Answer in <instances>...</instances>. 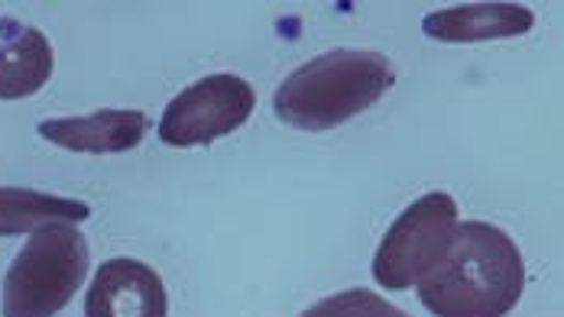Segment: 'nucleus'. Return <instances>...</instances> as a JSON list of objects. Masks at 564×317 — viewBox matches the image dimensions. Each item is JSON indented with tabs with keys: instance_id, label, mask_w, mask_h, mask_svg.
Wrapping results in <instances>:
<instances>
[{
	"instance_id": "nucleus-9",
	"label": "nucleus",
	"mask_w": 564,
	"mask_h": 317,
	"mask_svg": "<svg viewBox=\"0 0 564 317\" xmlns=\"http://www.w3.org/2000/svg\"><path fill=\"white\" fill-rule=\"evenodd\" d=\"M535 26V13L522 3H460L435 10L422 20L429 40L438 43H487L516 40Z\"/></svg>"
},
{
	"instance_id": "nucleus-5",
	"label": "nucleus",
	"mask_w": 564,
	"mask_h": 317,
	"mask_svg": "<svg viewBox=\"0 0 564 317\" xmlns=\"http://www.w3.org/2000/svg\"><path fill=\"white\" fill-rule=\"evenodd\" d=\"M257 107L250 81L240 75H208L175 95L160 120V140L166 146H208L240 130Z\"/></svg>"
},
{
	"instance_id": "nucleus-7",
	"label": "nucleus",
	"mask_w": 564,
	"mask_h": 317,
	"mask_svg": "<svg viewBox=\"0 0 564 317\" xmlns=\"http://www.w3.org/2000/svg\"><path fill=\"white\" fill-rule=\"evenodd\" d=\"M150 117L143 110H95L88 117L43 120L40 136L72 153H127L143 143Z\"/></svg>"
},
{
	"instance_id": "nucleus-10",
	"label": "nucleus",
	"mask_w": 564,
	"mask_h": 317,
	"mask_svg": "<svg viewBox=\"0 0 564 317\" xmlns=\"http://www.w3.org/2000/svg\"><path fill=\"white\" fill-rule=\"evenodd\" d=\"M91 208L75 198H58L33 188H0V237L33 233L46 223H82Z\"/></svg>"
},
{
	"instance_id": "nucleus-2",
	"label": "nucleus",
	"mask_w": 564,
	"mask_h": 317,
	"mask_svg": "<svg viewBox=\"0 0 564 317\" xmlns=\"http://www.w3.org/2000/svg\"><path fill=\"white\" fill-rule=\"evenodd\" d=\"M395 85V65L373 50H335L295 68L273 95L282 123L328 133L370 110Z\"/></svg>"
},
{
	"instance_id": "nucleus-11",
	"label": "nucleus",
	"mask_w": 564,
	"mask_h": 317,
	"mask_svg": "<svg viewBox=\"0 0 564 317\" xmlns=\"http://www.w3.org/2000/svg\"><path fill=\"white\" fill-rule=\"evenodd\" d=\"M302 317H409L402 308L390 305L387 298H380L377 292L367 288H347L338 292L318 305H312Z\"/></svg>"
},
{
	"instance_id": "nucleus-8",
	"label": "nucleus",
	"mask_w": 564,
	"mask_h": 317,
	"mask_svg": "<svg viewBox=\"0 0 564 317\" xmlns=\"http://www.w3.org/2000/svg\"><path fill=\"white\" fill-rule=\"evenodd\" d=\"M56 53L43 30L0 17V101H23L53 78Z\"/></svg>"
},
{
	"instance_id": "nucleus-4",
	"label": "nucleus",
	"mask_w": 564,
	"mask_h": 317,
	"mask_svg": "<svg viewBox=\"0 0 564 317\" xmlns=\"http://www.w3.org/2000/svg\"><path fill=\"white\" fill-rule=\"evenodd\" d=\"M457 201L448 192H429L412 201L387 230L377 256L373 278L390 292L415 288L435 265L445 260L457 233Z\"/></svg>"
},
{
	"instance_id": "nucleus-3",
	"label": "nucleus",
	"mask_w": 564,
	"mask_h": 317,
	"mask_svg": "<svg viewBox=\"0 0 564 317\" xmlns=\"http://www.w3.org/2000/svg\"><path fill=\"white\" fill-rule=\"evenodd\" d=\"M91 250L72 223L33 230L3 278V317H56L82 288Z\"/></svg>"
},
{
	"instance_id": "nucleus-1",
	"label": "nucleus",
	"mask_w": 564,
	"mask_h": 317,
	"mask_svg": "<svg viewBox=\"0 0 564 317\" xmlns=\"http://www.w3.org/2000/svg\"><path fill=\"white\" fill-rule=\"evenodd\" d=\"M415 288L435 317H507L525 288V260L507 230L467 220Z\"/></svg>"
},
{
	"instance_id": "nucleus-6",
	"label": "nucleus",
	"mask_w": 564,
	"mask_h": 317,
	"mask_svg": "<svg viewBox=\"0 0 564 317\" xmlns=\"http://www.w3.org/2000/svg\"><path fill=\"white\" fill-rule=\"evenodd\" d=\"M85 317H170V295L153 265L117 256L98 265Z\"/></svg>"
}]
</instances>
